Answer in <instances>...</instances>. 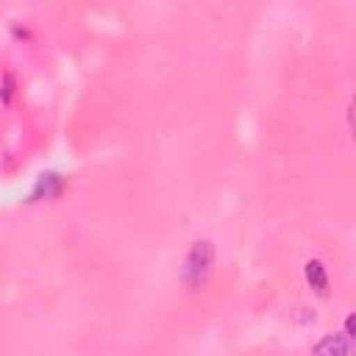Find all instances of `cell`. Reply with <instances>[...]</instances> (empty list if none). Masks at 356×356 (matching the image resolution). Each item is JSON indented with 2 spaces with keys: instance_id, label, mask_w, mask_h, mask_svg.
I'll use <instances>...</instances> for the list:
<instances>
[{
  "instance_id": "6da1fadb",
  "label": "cell",
  "mask_w": 356,
  "mask_h": 356,
  "mask_svg": "<svg viewBox=\"0 0 356 356\" xmlns=\"http://www.w3.org/2000/svg\"><path fill=\"white\" fill-rule=\"evenodd\" d=\"M214 267V245L209 239H197L192 242L186 259H184V267H181V281L189 286V289H197L209 273Z\"/></svg>"
},
{
  "instance_id": "7a4b0ae2",
  "label": "cell",
  "mask_w": 356,
  "mask_h": 356,
  "mask_svg": "<svg viewBox=\"0 0 356 356\" xmlns=\"http://www.w3.org/2000/svg\"><path fill=\"white\" fill-rule=\"evenodd\" d=\"M348 353H350V342L339 337H325L312 350V356H348Z\"/></svg>"
},
{
  "instance_id": "3957f363",
  "label": "cell",
  "mask_w": 356,
  "mask_h": 356,
  "mask_svg": "<svg viewBox=\"0 0 356 356\" xmlns=\"http://www.w3.org/2000/svg\"><path fill=\"white\" fill-rule=\"evenodd\" d=\"M306 281L312 284V289L314 292H320V295H325L328 292V270L323 267V261H306Z\"/></svg>"
}]
</instances>
